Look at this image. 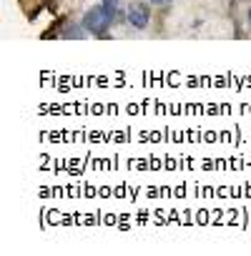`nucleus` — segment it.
I'll return each mask as SVG.
<instances>
[{"label": "nucleus", "mask_w": 251, "mask_h": 256, "mask_svg": "<svg viewBox=\"0 0 251 256\" xmlns=\"http://www.w3.org/2000/svg\"><path fill=\"white\" fill-rule=\"evenodd\" d=\"M248 20H251V10H248Z\"/></svg>", "instance_id": "39448f33"}, {"label": "nucleus", "mask_w": 251, "mask_h": 256, "mask_svg": "<svg viewBox=\"0 0 251 256\" xmlns=\"http://www.w3.org/2000/svg\"><path fill=\"white\" fill-rule=\"evenodd\" d=\"M110 20H113V10L106 6H96L83 16V28L93 36H103L110 28Z\"/></svg>", "instance_id": "f257e3e1"}, {"label": "nucleus", "mask_w": 251, "mask_h": 256, "mask_svg": "<svg viewBox=\"0 0 251 256\" xmlns=\"http://www.w3.org/2000/svg\"><path fill=\"white\" fill-rule=\"evenodd\" d=\"M148 20H151V10H148L146 3H134V6L128 8V23H131L134 28L144 30V28L148 26Z\"/></svg>", "instance_id": "f03ea898"}, {"label": "nucleus", "mask_w": 251, "mask_h": 256, "mask_svg": "<svg viewBox=\"0 0 251 256\" xmlns=\"http://www.w3.org/2000/svg\"><path fill=\"white\" fill-rule=\"evenodd\" d=\"M151 3H154V6H168L171 0H151Z\"/></svg>", "instance_id": "20e7f679"}, {"label": "nucleus", "mask_w": 251, "mask_h": 256, "mask_svg": "<svg viewBox=\"0 0 251 256\" xmlns=\"http://www.w3.org/2000/svg\"><path fill=\"white\" fill-rule=\"evenodd\" d=\"M103 6H106V8H110V10L116 13V0H103Z\"/></svg>", "instance_id": "7ed1b4c3"}]
</instances>
